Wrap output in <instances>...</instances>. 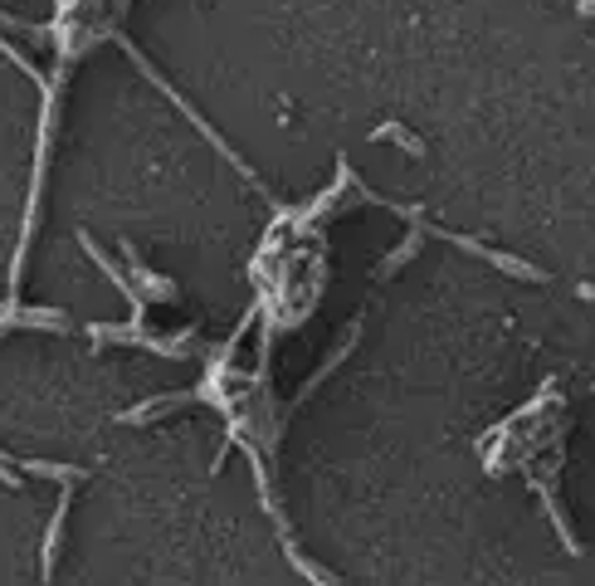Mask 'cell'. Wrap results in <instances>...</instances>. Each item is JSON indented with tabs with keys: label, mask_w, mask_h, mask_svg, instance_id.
I'll return each mask as SVG.
<instances>
[{
	"label": "cell",
	"mask_w": 595,
	"mask_h": 586,
	"mask_svg": "<svg viewBox=\"0 0 595 586\" xmlns=\"http://www.w3.org/2000/svg\"><path fill=\"white\" fill-rule=\"evenodd\" d=\"M20 469H24V474H40V479H54V484H69V488L89 479V474H83L79 464H54V459H24Z\"/></svg>",
	"instance_id": "obj_4"
},
{
	"label": "cell",
	"mask_w": 595,
	"mask_h": 586,
	"mask_svg": "<svg viewBox=\"0 0 595 586\" xmlns=\"http://www.w3.org/2000/svg\"><path fill=\"white\" fill-rule=\"evenodd\" d=\"M128 250V260H132V279H138V289H142V299H157V303H177L181 299V289L171 284V279H161V274H152L142 260H138V250L132 244H122Z\"/></svg>",
	"instance_id": "obj_3"
},
{
	"label": "cell",
	"mask_w": 595,
	"mask_h": 586,
	"mask_svg": "<svg viewBox=\"0 0 595 586\" xmlns=\"http://www.w3.org/2000/svg\"><path fill=\"white\" fill-rule=\"evenodd\" d=\"M430 235L458 244V250H464V254H478V260H488L493 269H503V274L523 279V284H547V279H552L547 269H537V264L517 260V254H507V250H488V244H478V240H468V235H450V230H435V225H430Z\"/></svg>",
	"instance_id": "obj_1"
},
{
	"label": "cell",
	"mask_w": 595,
	"mask_h": 586,
	"mask_svg": "<svg viewBox=\"0 0 595 586\" xmlns=\"http://www.w3.org/2000/svg\"><path fill=\"white\" fill-rule=\"evenodd\" d=\"M420 244H425V235H420V230H411V235H405L401 244H395V250L386 254V260H381V269H376V279H391L395 269H405L420 254Z\"/></svg>",
	"instance_id": "obj_6"
},
{
	"label": "cell",
	"mask_w": 595,
	"mask_h": 586,
	"mask_svg": "<svg viewBox=\"0 0 595 586\" xmlns=\"http://www.w3.org/2000/svg\"><path fill=\"white\" fill-rule=\"evenodd\" d=\"M371 142H395V146H401V152L425 156V142H420L415 132H405L401 122H381V128H371Z\"/></svg>",
	"instance_id": "obj_7"
},
{
	"label": "cell",
	"mask_w": 595,
	"mask_h": 586,
	"mask_svg": "<svg viewBox=\"0 0 595 586\" xmlns=\"http://www.w3.org/2000/svg\"><path fill=\"white\" fill-rule=\"evenodd\" d=\"M201 391H171V396H161V401H147V406H138V411H128L122 421L128 425H142V421H152V415H161V411H171V406H181V401H195Z\"/></svg>",
	"instance_id": "obj_8"
},
{
	"label": "cell",
	"mask_w": 595,
	"mask_h": 586,
	"mask_svg": "<svg viewBox=\"0 0 595 586\" xmlns=\"http://www.w3.org/2000/svg\"><path fill=\"white\" fill-rule=\"evenodd\" d=\"M0 484H6V488H20V484H24V474H10L6 455H0Z\"/></svg>",
	"instance_id": "obj_9"
},
{
	"label": "cell",
	"mask_w": 595,
	"mask_h": 586,
	"mask_svg": "<svg viewBox=\"0 0 595 586\" xmlns=\"http://www.w3.org/2000/svg\"><path fill=\"white\" fill-rule=\"evenodd\" d=\"M64 513H69V484H64V498H59L54 518H49V533H44V577H54V557H59V537H64Z\"/></svg>",
	"instance_id": "obj_5"
},
{
	"label": "cell",
	"mask_w": 595,
	"mask_h": 586,
	"mask_svg": "<svg viewBox=\"0 0 595 586\" xmlns=\"http://www.w3.org/2000/svg\"><path fill=\"white\" fill-rule=\"evenodd\" d=\"M10 327H44V333H69L73 317L59 313V309H0V333H10Z\"/></svg>",
	"instance_id": "obj_2"
}]
</instances>
